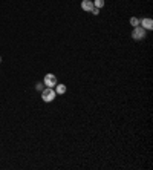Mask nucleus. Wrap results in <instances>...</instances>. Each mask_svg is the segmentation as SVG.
Segmentation results:
<instances>
[{
    "mask_svg": "<svg viewBox=\"0 0 153 170\" xmlns=\"http://www.w3.org/2000/svg\"><path fill=\"white\" fill-rule=\"evenodd\" d=\"M55 97H57V92L54 91V87H46V89L41 91V100H43L44 103H51V101H54Z\"/></svg>",
    "mask_w": 153,
    "mask_h": 170,
    "instance_id": "obj_1",
    "label": "nucleus"
},
{
    "mask_svg": "<svg viewBox=\"0 0 153 170\" xmlns=\"http://www.w3.org/2000/svg\"><path fill=\"white\" fill-rule=\"evenodd\" d=\"M132 38L133 40H144L146 38V29L141 26H135L132 31Z\"/></svg>",
    "mask_w": 153,
    "mask_h": 170,
    "instance_id": "obj_2",
    "label": "nucleus"
},
{
    "mask_svg": "<svg viewBox=\"0 0 153 170\" xmlns=\"http://www.w3.org/2000/svg\"><path fill=\"white\" fill-rule=\"evenodd\" d=\"M43 84L46 87H55L57 86V77L54 74H46V77L43 80Z\"/></svg>",
    "mask_w": 153,
    "mask_h": 170,
    "instance_id": "obj_3",
    "label": "nucleus"
},
{
    "mask_svg": "<svg viewBox=\"0 0 153 170\" xmlns=\"http://www.w3.org/2000/svg\"><path fill=\"white\" fill-rule=\"evenodd\" d=\"M140 25H143L141 28H144L146 31H150L153 28V20L149 18V17H147V18H143V20H140Z\"/></svg>",
    "mask_w": 153,
    "mask_h": 170,
    "instance_id": "obj_4",
    "label": "nucleus"
},
{
    "mask_svg": "<svg viewBox=\"0 0 153 170\" xmlns=\"http://www.w3.org/2000/svg\"><path fill=\"white\" fill-rule=\"evenodd\" d=\"M81 8H83V11L90 12V11L94 9V2H92V0H83V2H81Z\"/></svg>",
    "mask_w": 153,
    "mask_h": 170,
    "instance_id": "obj_5",
    "label": "nucleus"
},
{
    "mask_svg": "<svg viewBox=\"0 0 153 170\" xmlns=\"http://www.w3.org/2000/svg\"><path fill=\"white\" fill-rule=\"evenodd\" d=\"M66 91H67V89H66V86H64V84H57V86H55V92H57L58 95L66 94Z\"/></svg>",
    "mask_w": 153,
    "mask_h": 170,
    "instance_id": "obj_6",
    "label": "nucleus"
},
{
    "mask_svg": "<svg viewBox=\"0 0 153 170\" xmlns=\"http://www.w3.org/2000/svg\"><path fill=\"white\" fill-rule=\"evenodd\" d=\"M130 25H132L133 28H135V26H140V20H138L136 17H132V18H130Z\"/></svg>",
    "mask_w": 153,
    "mask_h": 170,
    "instance_id": "obj_7",
    "label": "nucleus"
},
{
    "mask_svg": "<svg viewBox=\"0 0 153 170\" xmlns=\"http://www.w3.org/2000/svg\"><path fill=\"white\" fill-rule=\"evenodd\" d=\"M94 6H95V8H103V6H104V0H95V2H94Z\"/></svg>",
    "mask_w": 153,
    "mask_h": 170,
    "instance_id": "obj_8",
    "label": "nucleus"
},
{
    "mask_svg": "<svg viewBox=\"0 0 153 170\" xmlns=\"http://www.w3.org/2000/svg\"><path fill=\"white\" fill-rule=\"evenodd\" d=\"M90 12H92L94 15H98V14H100V8H95V6H94V9H92Z\"/></svg>",
    "mask_w": 153,
    "mask_h": 170,
    "instance_id": "obj_9",
    "label": "nucleus"
},
{
    "mask_svg": "<svg viewBox=\"0 0 153 170\" xmlns=\"http://www.w3.org/2000/svg\"><path fill=\"white\" fill-rule=\"evenodd\" d=\"M43 86H44V84H37V86H35V87H37V89H38V91H43Z\"/></svg>",
    "mask_w": 153,
    "mask_h": 170,
    "instance_id": "obj_10",
    "label": "nucleus"
},
{
    "mask_svg": "<svg viewBox=\"0 0 153 170\" xmlns=\"http://www.w3.org/2000/svg\"><path fill=\"white\" fill-rule=\"evenodd\" d=\"M0 63H2V57H0Z\"/></svg>",
    "mask_w": 153,
    "mask_h": 170,
    "instance_id": "obj_11",
    "label": "nucleus"
}]
</instances>
